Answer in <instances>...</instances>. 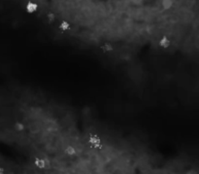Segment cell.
I'll return each mask as SVG.
<instances>
[{"label":"cell","instance_id":"obj_7","mask_svg":"<svg viewBox=\"0 0 199 174\" xmlns=\"http://www.w3.org/2000/svg\"><path fill=\"white\" fill-rule=\"evenodd\" d=\"M14 127H15V129H16L18 132L23 131L24 129V125H23V124H21V123H16Z\"/></svg>","mask_w":199,"mask_h":174},{"label":"cell","instance_id":"obj_2","mask_svg":"<svg viewBox=\"0 0 199 174\" xmlns=\"http://www.w3.org/2000/svg\"><path fill=\"white\" fill-rule=\"evenodd\" d=\"M25 11L28 14H35L38 11V4L35 1L29 0L25 4Z\"/></svg>","mask_w":199,"mask_h":174},{"label":"cell","instance_id":"obj_6","mask_svg":"<svg viewBox=\"0 0 199 174\" xmlns=\"http://www.w3.org/2000/svg\"><path fill=\"white\" fill-rule=\"evenodd\" d=\"M100 48L103 52H105V53H109V52H112L114 50V47L110 42H104V44H103Z\"/></svg>","mask_w":199,"mask_h":174},{"label":"cell","instance_id":"obj_4","mask_svg":"<svg viewBox=\"0 0 199 174\" xmlns=\"http://www.w3.org/2000/svg\"><path fill=\"white\" fill-rule=\"evenodd\" d=\"M63 151H64V153L69 157H73L77 154V148L73 145V144H68V145H66Z\"/></svg>","mask_w":199,"mask_h":174},{"label":"cell","instance_id":"obj_8","mask_svg":"<svg viewBox=\"0 0 199 174\" xmlns=\"http://www.w3.org/2000/svg\"><path fill=\"white\" fill-rule=\"evenodd\" d=\"M0 174H6L5 169L4 167H2V166H0Z\"/></svg>","mask_w":199,"mask_h":174},{"label":"cell","instance_id":"obj_5","mask_svg":"<svg viewBox=\"0 0 199 174\" xmlns=\"http://www.w3.org/2000/svg\"><path fill=\"white\" fill-rule=\"evenodd\" d=\"M58 29L61 32H67L71 29V24H70L67 21H61L59 24H58Z\"/></svg>","mask_w":199,"mask_h":174},{"label":"cell","instance_id":"obj_3","mask_svg":"<svg viewBox=\"0 0 199 174\" xmlns=\"http://www.w3.org/2000/svg\"><path fill=\"white\" fill-rule=\"evenodd\" d=\"M33 164H34L35 167H37L39 169H45V160L42 157H35L34 160H33Z\"/></svg>","mask_w":199,"mask_h":174},{"label":"cell","instance_id":"obj_1","mask_svg":"<svg viewBox=\"0 0 199 174\" xmlns=\"http://www.w3.org/2000/svg\"><path fill=\"white\" fill-rule=\"evenodd\" d=\"M157 44L160 48H162V49H168V48L171 47V40L168 36L163 35L158 39Z\"/></svg>","mask_w":199,"mask_h":174}]
</instances>
